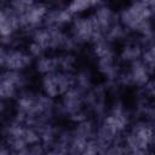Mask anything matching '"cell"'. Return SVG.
<instances>
[{"mask_svg":"<svg viewBox=\"0 0 155 155\" xmlns=\"http://www.w3.org/2000/svg\"><path fill=\"white\" fill-rule=\"evenodd\" d=\"M121 144L126 154L144 155L150 153L154 145L153 121L143 117H133L121 137Z\"/></svg>","mask_w":155,"mask_h":155,"instance_id":"1","label":"cell"},{"mask_svg":"<svg viewBox=\"0 0 155 155\" xmlns=\"http://www.w3.org/2000/svg\"><path fill=\"white\" fill-rule=\"evenodd\" d=\"M30 71H18V70H0V98L6 103L11 104L17 94L31 85Z\"/></svg>","mask_w":155,"mask_h":155,"instance_id":"2","label":"cell"},{"mask_svg":"<svg viewBox=\"0 0 155 155\" xmlns=\"http://www.w3.org/2000/svg\"><path fill=\"white\" fill-rule=\"evenodd\" d=\"M74 86L73 73L54 70L52 73L38 76V88L40 92L52 99H58L65 91Z\"/></svg>","mask_w":155,"mask_h":155,"instance_id":"3","label":"cell"},{"mask_svg":"<svg viewBox=\"0 0 155 155\" xmlns=\"http://www.w3.org/2000/svg\"><path fill=\"white\" fill-rule=\"evenodd\" d=\"M67 30L73 42L79 50L87 47L93 41V39L99 35L96 30L90 13L74 16Z\"/></svg>","mask_w":155,"mask_h":155,"instance_id":"4","label":"cell"},{"mask_svg":"<svg viewBox=\"0 0 155 155\" xmlns=\"http://www.w3.org/2000/svg\"><path fill=\"white\" fill-rule=\"evenodd\" d=\"M48 11V6L46 2L41 0H34L19 16V25L22 29V33L27 35L31 30L44 25L45 18Z\"/></svg>","mask_w":155,"mask_h":155,"instance_id":"5","label":"cell"},{"mask_svg":"<svg viewBox=\"0 0 155 155\" xmlns=\"http://www.w3.org/2000/svg\"><path fill=\"white\" fill-rule=\"evenodd\" d=\"M90 16L93 21L96 30L99 35H104L116 22H117V8L109 1L97 4Z\"/></svg>","mask_w":155,"mask_h":155,"instance_id":"6","label":"cell"},{"mask_svg":"<svg viewBox=\"0 0 155 155\" xmlns=\"http://www.w3.org/2000/svg\"><path fill=\"white\" fill-rule=\"evenodd\" d=\"M33 57L29 54L24 44L6 46L4 69L18 70V71H29L33 65ZM2 70V69H1Z\"/></svg>","mask_w":155,"mask_h":155,"instance_id":"7","label":"cell"},{"mask_svg":"<svg viewBox=\"0 0 155 155\" xmlns=\"http://www.w3.org/2000/svg\"><path fill=\"white\" fill-rule=\"evenodd\" d=\"M144 47L145 46L143 45V42L136 35L128 36L125 41H122L121 44L117 45L116 56H117L120 64L126 65V64H130L132 62L139 61L142 57Z\"/></svg>","mask_w":155,"mask_h":155,"instance_id":"8","label":"cell"},{"mask_svg":"<svg viewBox=\"0 0 155 155\" xmlns=\"http://www.w3.org/2000/svg\"><path fill=\"white\" fill-rule=\"evenodd\" d=\"M73 17L74 16L68 11L65 5L50 6L44 24L48 25V27H53V28L67 29L73 19Z\"/></svg>","mask_w":155,"mask_h":155,"instance_id":"9","label":"cell"},{"mask_svg":"<svg viewBox=\"0 0 155 155\" xmlns=\"http://www.w3.org/2000/svg\"><path fill=\"white\" fill-rule=\"evenodd\" d=\"M54 70H58L56 52L44 53L42 56L35 58L31 65V71H34L36 76H41V75L52 73Z\"/></svg>","mask_w":155,"mask_h":155,"instance_id":"10","label":"cell"},{"mask_svg":"<svg viewBox=\"0 0 155 155\" xmlns=\"http://www.w3.org/2000/svg\"><path fill=\"white\" fill-rule=\"evenodd\" d=\"M97 4L94 0H67L65 6L73 16L87 15Z\"/></svg>","mask_w":155,"mask_h":155,"instance_id":"11","label":"cell"},{"mask_svg":"<svg viewBox=\"0 0 155 155\" xmlns=\"http://www.w3.org/2000/svg\"><path fill=\"white\" fill-rule=\"evenodd\" d=\"M140 61L151 70L154 71V65H155V52H154V45L145 46L140 57Z\"/></svg>","mask_w":155,"mask_h":155,"instance_id":"12","label":"cell"},{"mask_svg":"<svg viewBox=\"0 0 155 155\" xmlns=\"http://www.w3.org/2000/svg\"><path fill=\"white\" fill-rule=\"evenodd\" d=\"M8 105H11V104L6 103L5 101H2V99L0 98V122H2V121L10 115L11 108H8Z\"/></svg>","mask_w":155,"mask_h":155,"instance_id":"13","label":"cell"}]
</instances>
